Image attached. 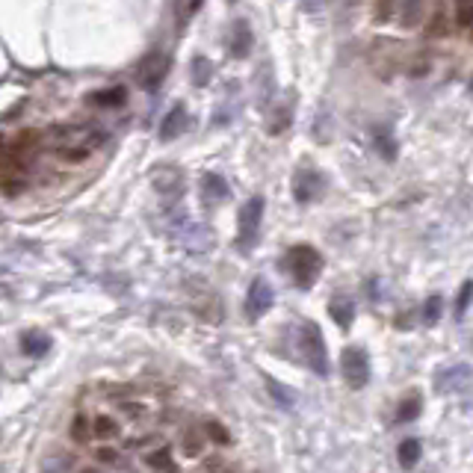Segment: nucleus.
Masks as SVG:
<instances>
[{"instance_id": "nucleus-1", "label": "nucleus", "mask_w": 473, "mask_h": 473, "mask_svg": "<svg viewBox=\"0 0 473 473\" xmlns=\"http://www.w3.org/2000/svg\"><path fill=\"white\" fill-rule=\"evenodd\" d=\"M54 136H57V154L62 160H68V163L86 160L104 140V133L89 128V124H62V128L54 130Z\"/></svg>"}, {"instance_id": "nucleus-2", "label": "nucleus", "mask_w": 473, "mask_h": 473, "mask_svg": "<svg viewBox=\"0 0 473 473\" xmlns=\"http://www.w3.org/2000/svg\"><path fill=\"white\" fill-rule=\"evenodd\" d=\"M281 266L299 290H310L322 272V257L317 248H310V246H293L290 252L284 255Z\"/></svg>"}, {"instance_id": "nucleus-3", "label": "nucleus", "mask_w": 473, "mask_h": 473, "mask_svg": "<svg viewBox=\"0 0 473 473\" xmlns=\"http://www.w3.org/2000/svg\"><path fill=\"white\" fill-rule=\"evenodd\" d=\"M299 355L317 376H329V352L317 322H299Z\"/></svg>"}, {"instance_id": "nucleus-4", "label": "nucleus", "mask_w": 473, "mask_h": 473, "mask_svg": "<svg viewBox=\"0 0 473 473\" xmlns=\"http://www.w3.org/2000/svg\"><path fill=\"white\" fill-rule=\"evenodd\" d=\"M260 222H264V198L255 195L248 198L240 210V225H236V248L243 255H248L257 243V234H260Z\"/></svg>"}, {"instance_id": "nucleus-5", "label": "nucleus", "mask_w": 473, "mask_h": 473, "mask_svg": "<svg viewBox=\"0 0 473 473\" xmlns=\"http://www.w3.org/2000/svg\"><path fill=\"white\" fill-rule=\"evenodd\" d=\"M340 373H343V379L350 388H364V384L370 382V358L367 352L361 350V346H346V350L340 352Z\"/></svg>"}, {"instance_id": "nucleus-6", "label": "nucleus", "mask_w": 473, "mask_h": 473, "mask_svg": "<svg viewBox=\"0 0 473 473\" xmlns=\"http://www.w3.org/2000/svg\"><path fill=\"white\" fill-rule=\"evenodd\" d=\"M272 305H276V290H272V284L264 276H257L248 284V293H246V317L255 322L264 317Z\"/></svg>"}, {"instance_id": "nucleus-7", "label": "nucleus", "mask_w": 473, "mask_h": 473, "mask_svg": "<svg viewBox=\"0 0 473 473\" xmlns=\"http://www.w3.org/2000/svg\"><path fill=\"white\" fill-rule=\"evenodd\" d=\"M326 190V178L320 175L317 169H302L299 175L293 178V195L299 204H308V202H317Z\"/></svg>"}, {"instance_id": "nucleus-8", "label": "nucleus", "mask_w": 473, "mask_h": 473, "mask_svg": "<svg viewBox=\"0 0 473 473\" xmlns=\"http://www.w3.org/2000/svg\"><path fill=\"white\" fill-rule=\"evenodd\" d=\"M470 384V367L467 364H450L435 373V391L438 393H458Z\"/></svg>"}, {"instance_id": "nucleus-9", "label": "nucleus", "mask_w": 473, "mask_h": 473, "mask_svg": "<svg viewBox=\"0 0 473 473\" xmlns=\"http://www.w3.org/2000/svg\"><path fill=\"white\" fill-rule=\"evenodd\" d=\"M252 27H248V21H236L231 27V36H228V47L234 57H248L252 51Z\"/></svg>"}, {"instance_id": "nucleus-10", "label": "nucleus", "mask_w": 473, "mask_h": 473, "mask_svg": "<svg viewBox=\"0 0 473 473\" xmlns=\"http://www.w3.org/2000/svg\"><path fill=\"white\" fill-rule=\"evenodd\" d=\"M202 195H204V202L207 204H216V202H225V198L231 195L228 193V183L222 175H216V172H207V175L202 178Z\"/></svg>"}, {"instance_id": "nucleus-11", "label": "nucleus", "mask_w": 473, "mask_h": 473, "mask_svg": "<svg viewBox=\"0 0 473 473\" xmlns=\"http://www.w3.org/2000/svg\"><path fill=\"white\" fill-rule=\"evenodd\" d=\"M190 128V119H186V110L178 104L172 113L163 119V128H160V140H178V136Z\"/></svg>"}, {"instance_id": "nucleus-12", "label": "nucleus", "mask_w": 473, "mask_h": 473, "mask_svg": "<svg viewBox=\"0 0 473 473\" xmlns=\"http://www.w3.org/2000/svg\"><path fill=\"white\" fill-rule=\"evenodd\" d=\"M329 314H331V320L338 322L340 329H350L352 317H355V302H352L350 296H334L331 302H329Z\"/></svg>"}, {"instance_id": "nucleus-13", "label": "nucleus", "mask_w": 473, "mask_h": 473, "mask_svg": "<svg viewBox=\"0 0 473 473\" xmlns=\"http://www.w3.org/2000/svg\"><path fill=\"white\" fill-rule=\"evenodd\" d=\"M142 462H145V467L151 470V473H178L175 462H172V450H169V446H157V450L145 453Z\"/></svg>"}, {"instance_id": "nucleus-14", "label": "nucleus", "mask_w": 473, "mask_h": 473, "mask_svg": "<svg viewBox=\"0 0 473 473\" xmlns=\"http://www.w3.org/2000/svg\"><path fill=\"white\" fill-rule=\"evenodd\" d=\"M21 350L27 352L30 358H42L47 350H51V338H47L45 331H39V329L24 331V334H21Z\"/></svg>"}, {"instance_id": "nucleus-15", "label": "nucleus", "mask_w": 473, "mask_h": 473, "mask_svg": "<svg viewBox=\"0 0 473 473\" xmlns=\"http://www.w3.org/2000/svg\"><path fill=\"white\" fill-rule=\"evenodd\" d=\"M154 186L160 190V195H169V198H178L183 190V178L178 175V169H163L160 175L154 178Z\"/></svg>"}, {"instance_id": "nucleus-16", "label": "nucleus", "mask_w": 473, "mask_h": 473, "mask_svg": "<svg viewBox=\"0 0 473 473\" xmlns=\"http://www.w3.org/2000/svg\"><path fill=\"white\" fill-rule=\"evenodd\" d=\"M166 68H169V59H163V57H154L151 62H145L142 86H148V89H154V86L166 77Z\"/></svg>"}, {"instance_id": "nucleus-17", "label": "nucleus", "mask_w": 473, "mask_h": 473, "mask_svg": "<svg viewBox=\"0 0 473 473\" xmlns=\"http://www.w3.org/2000/svg\"><path fill=\"white\" fill-rule=\"evenodd\" d=\"M266 391H269L272 400H276V405L284 408V412L296 405V393H293L290 388H284V384H278L276 379H269V376H266Z\"/></svg>"}, {"instance_id": "nucleus-18", "label": "nucleus", "mask_w": 473, "mask_h": 473, "mask_svg": "<svg viewBox=\"0 0 473 473\" xmlns=\"http://www.w3.org/2000/svg\"><path fill=\"white\" fill-rule=\"evenodd\" d=\"M98 441H110V438H116L119 435V423L113 417H107V414H98L92 420V429H89Z\"/></svg>"}, {"instance_id": "nucleus-19", "label": "nucleus", "mask_w": 473, "mask_h": 473, "mask_svg": "<svg viewBox=\"0 0 473 473\" xmlns=\"http://www.w3.org/2000/svg\"><path fill=\"white\" fill-rule=\"evenodd\" d=\"M420 453H423L420 441H417V438H405V441L400 444V465H403L405 470H412V467L420 462Z\"/></svg>"}, {"instance_id": "nucleus-20", "label": "nucleus", "mask_w": 473, "mask_h": 473, "mask_svg": "<svg viewBox=\"0 0 473 473\" xmlns=\"http://www.w3.org/2000/svg\"><path fill=\"white\" fill-rule=\"evenodd\" d=\"M420 405H423L420 393H412V396H408V400H403V403H400V412H396V420H400V423L414 420V417L420 414Z\"/></svg>"}, {"instance_id": "nucleus-21", "label": "nucleus", "mask_w": 473, "mask_h": 473, "mask_svg": "<svg viewBox=\"0 0 473 473\" xmlns=\"http://www.w3.org/2000/svg\"><path fill=\"white\" fill-rule=\"evenodd\" d=\"M89 101L92 104H98V107H119V104H124V89H107V92H95V95H89Z\"/></svg>"}, {"instance_id": "nucleus-22", "label": "nucleus", "mask_w": 473, "mask_h": 473, "mask_svg": "<svg viewBox=\"0 0 473 473\" xmlns=\"http://www.w3.org/2000/svg\"><path fill=\"white\" fill-rule=\"evenodd\" d=\"M376 148H379V154H384V160H393L396 157V142H393V136L388 133V128H376Z\"/></svg>"}, {"instance_id": "nucleus-23", "label": "nucleus", "mask_w": 473, "mask_h": 473, "mask_svg": "<svg viewBox=\"0 0 473 473\" xmlns=\"http://www.w3.org/2000/svg\"><path fill=\"white\" fill-rule=\"evenodd\" d=\"M441 310H444V299L441 296H429L426 305H423V322L435 326V322L441 320Z\"/></svg>"}, {"instance_id": "nucleus-24", "label": "nucleus", "mask_w": 473, "mask_h": 473, "mask_svg": "<svg viewBox=\"0 0 473 473\" xmlns=\"http://www.w3.org/2000/svg\"><path fill=\"white\" fill-rule=\"evenodd\" d=\"M202 450H204V435L198 429H190L183 435V453L186 456H202Z\"/></svg>"}, {"instance_id": "nucleus-25", "label": "nucleus", "mask_w": 473, "mask_h": 473, "mask_svg": "<svg viewBox=\"0 0 473 473\" xmlns=\"http://www.w3.org/2000/svg\"><path fill=\"white\" fill-rule=\"evenodd\" d=\"M204 429H207V438H210V441H216L219 446H228V444H231V435H228V429L222 426L219 420H207V423H204Z\"/></svg>"}, {"instance_id": "nucleus-26", "label": "nucleus", "mask_w": 473, "mask_h": 473, "mask_svg": "<svg viewBox=\"0 0 473 473\" xmlns=\"http://www.w3.org/2000/svg\"><path fill=\"white\" fill-rule=\"evenodd\" d=\"M467 302H470V284L465 281V284H462V290H458L456 305H453V317H456V320H462V317L467 314Z\"/></svg>"}, {"instance_id": "nucleus-27", "label": "nucleus", "mask_w": 473, "mask_h": 473, "mask_svg": "<svg viewBox=\"0 0 473 473\" xmlns=\"http://www.w3.org/2000/svg\"><path fill=\"white\" fill-rule=\"evenodd\" d=\"M456 21L458 27H470V0H458L456 3Z\"/></svg>"}, {"instance_id": "nucleus-28", "label": "nucleus", "mask_w": 473, "mask_h": 473, "mask_svg": "<svg viewBox=\"0 0 473 473\" xmlns=\"http://www.w3.org/2000/svg\"><path fill=\"white\" fill-rule=\"evenodd\" d=\"M71 438L74 441H89V426H86V417H77L71 423Z\"/></svg>"}, {"instance_id": "nucleus-29", "label": "nucleus", "mask_w": 473, "mask_h": 473, "mask_svg": "<svg viewBox=\"0 0 473 473\" xmlns=\"http://www.w3.org/2000/svg\"><path fill=\"white\" fill-rule=\"evenodd\" d=\"M195 68H198L195 83H198V86H204V83H207V77H210V74H207V68H210V66H207V59H195Z\"/></svg>"}, {"instance_id": "nucleus-30", "label": "nucleus", "mask_w": 473, "mask_h": 473, "mask_svg": "<svg viewBox=\"0 0 473 473\" xmlns=\"http://www.w3.org/2000/svg\"><path fill=\"white\" fill-rule=\"evenodd\" d=\"M95 456H98V458H101V462H104V465H110V462H116V453H113V450H98Z\"/></svg>"}, {"instance_id": "nucleus-31", "label": "nucleus", "mask_w": 473, "mask_h": 473, "mask_svg": "<svg viewBox=\"0 0 473 473\" xmlns=\"http://www.w3.org/2000/svg\"><path fill=\"white\" fill-rule=\"evenodd\" d=\"M202 3H204V0H186V15L198 12V9H202Z\"/></svg>"}, {"instance_id": "nucleus-32", "label": "nucleus", "mask_w": 473, "mask_h": 473, "mask_svg": "<svg viewBox=\"0 0 473 473\" xmlns=\"http://www.w3.org/2000/svg\"><path fill=\"white\" fill-rule=\"evenodd\" d=\"M322 0H305V9H320Z\"/></svg>"}, {"instance_id": "nucleus-33", "label": "nucleus", "mask_w": 473, "mask_h": 473, "mask_svg": "<svg viewBox=\"0 0 473 473\" xmlns=\"http://www.w3.org/2000/svg\"><path fill=\"white\" fill-rule=\"evenodd\" d=\"M3 154H6V148H3V140H0V160H3Z\"/></svg>"}]
</instances>
